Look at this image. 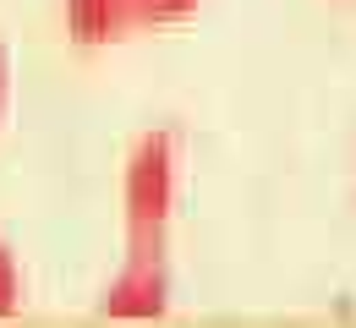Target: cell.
I'll use <instances>...</instances> for the list:
<instances>
[{
  "instance_id": "6da1fadb",
  "label": "cell",
  "mask_w": 356,
  "mask_h": 328,
  "mask_svg": "<svg viewBox=\"0 0 356 328\" xmlns=\"http://www.w3.org/2000/svg\"><path fill=\"white\" fill-rule=\"evenodd\" d=\"M176 181H181V153L170 132H148L127 159V230L132 252H159V235L176 214Z\"/></svg>"
},
{
  "instance_id": "7a4b0ae2",
  "label": "cell",
  "mask_w": 356,
  "mask_h": 328,
  "mask_svg": "<svg viewBox=\"0 0 356 328\" xmlns=\"http://www.w3.org/2000/svg\"><path fill=\"white\" fill-rule=\"evenodd\" d=\"M165 307H170V279L159 268V252H132L127 268L104 284V301H99V312L121 318V323H148Z\"/></svg>"
},
{
  "instance_id": "3957f363",
  "label": "cell",
  "mask_w": 356,
  "mask_h": 328,
  "mask_svg": "<svg viewBox=\"0 0 356 328\" xmlns=\"http://www.w3.org/2000/svg\"><path fill=\"white\" fill-rule=\"evenodd\" d=\"M66 33L77 44H110L132 33L127 0H66Z\"/></svg>"
},
{
  "instance_id": "277c9868",
  "label": "cell",
  "mask_w": 356,
  "mask_h": 328,
  "mask_svg": "<svg viewBox=\"0 0 356 328\" xmlns=\"http://www.w3.org/2000/svg\"><path fill=\"white\" fill-rule=\"evenodd\" d=\"M203 0H127V17H132V28H159V22H181V17H192Z\"/></svg>"
},
{
  "instance_id": "5b68a950",
  "label": "cell",
  "mask_w": 356,
  "mask_h": 328,
  "mask_svg": "<svg viewBox=\"0 0 356 328\" xmlns=\"http://www.w3.org/2000/svg\"><path fill=\"white\" fill-rule=\"evenodd\" d=\"M22 307V268L11 257V246H0V318H11Z\"/></svg>"
},
{
  "instance_id": "8992f818",
  "label": "cell",
  "mask_w": 356,
  "mask_h": 328,
  "mask_svg": "<svg viewBox=\"0 0 356 328\" xmlns=\"http://www.w3.org/2000/svg\"><path fill=\"white\" fill-rule=\"evenodd\" d=\"M6 94H11V55L0 44V110H6Z\"/></svg>"
}]
</instances>
